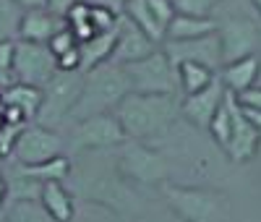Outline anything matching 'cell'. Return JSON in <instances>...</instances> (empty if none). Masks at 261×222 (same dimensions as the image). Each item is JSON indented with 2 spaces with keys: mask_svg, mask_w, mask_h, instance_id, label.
Listing matches in <instances>:
<instances>
[{
  "mask_svg": "<svg viewBox=\"0 0 261 222\" xmlns=\"http://www.w3.org/2000/svg\"><path fill=\"white\" fill-rule=\"evenodd\" d=\"M71 188L73 199H84L89 204H99L105 209L115 212L123 219H130L141 214L144 209V196L125 183L118 175L115 165H84V167H71Z\"/></svg>",
  "mask_w": 261,
  "mask_h": 222,
  "instance_id": "1",
  "label": "cell"
},
{
  "mask_svg": "<svg viewBox=\"0 0 261 222\" xmlns=\"http://www.w3.org/2000/svg\"><path fill=\"white\" fill-rule=\"evenodd\" d=\"M125 139L130 141H149L157 139L178 120L180 100L178 94H125L113 110Z\"/></svg>",
  "mask_w": 261,
  "mask_h": 222,
  "instance_id": "2",
  "label": "cell"
},
{
  "mask_svg": "<svg viewBox=\"0 0 261 222\" xmlns=\"http://www.w3.org/2000/svg\"><path fill=\"white\" fill-rule=\"evenodd\" d=\"M125 94H130V81L123 65H115V63L97 65V68L84 73L81 94L71 113V123L113 113Z\"/></svg>",
  "mask_w": 261,
  "mask_h": 222,
  "instance_id": "3",
  "label": "cell"
},
{
  "mask_svg": "<svg viewBox=\"0 0 261 222\" xmlns=\"http://www.w3.org/2000/svg\"><path fill=\"white\" fill-rule=\"evenodd\" d=\"M160 191L172 214H178L183 222H227L230 217V202L220 191L186 188L175 183H162Z\"/></svg>",
  "mask_w": 261,
  "mask_h": 222,
  "instance_id": "4",
  "label": "cell"
},
{
  "mask_svg": "<svg viewBox=\"0 0 261 222\" xmlns=\"http://www.w3.org/2000/svg\"><path fill=\"white\" fill-rule=\"evenodd\" d=\"M81 84L84 71H58L47 86H42V102L34 123L60 133L65 123H71V113L81 94Z\"/></svg>",
  "mask_w": 261,
  "mask_h": 222,
  "instance_id": "5",
  "label": "cell"
},
{
  "mask_svg": "<svg viewBox=\"0 0 261 222\" xmlns=\"http://www.w3.org/2000/svg\"><path fill=\"white\" fill-rule=\"evenodd\" d=\"M115 170L130 186H162L167 183V160L160 152L149 149L141 141H130L120 149V154L115 157Z\"/></svg>",
  "mask_w": 261,
  "mask_h": 222,
  "instance_id": "6",
  "label": "cell"
},
{
  "mask_svg": "<svg viewBox=\"0 0 261 222\" xmlns=\"http://www.w3.org/2000/svg\"><path fill=\"white\" fill-rule=\"evenodd\" d=\"M125 133L113 113L94 115V118H84L71 123L68 131V141H65V152L68 154H81V152H102V149H113L125 144Z\"/></svg>",
  "mask_w": 261,
  "mask_h": 222,
  "instance_id": "7",
  "label": "cell"
},
{
  "mask_svg": "<svg viewBox=\"0 0 261 222\" xmlns=\"http://www.w3.org/2000/svg\"><path fill=\"white\" fill-rule=\"evenodd\" d=\"M128 81H130V92L136 94H178V71L170 65L167 55L162 47H157L151 55L123 65Z\"/></svg>",
  "mask_w": 261,
  "mask_h": 222,
  "instance_id": "8",
  "label": "cell"
},
{
  "mask_svg": "<svg viewBox=\"0 0 261 222\" xmlns=\"http://www.w3.org/2000/svg\"><path fill=\"white\" fill-rule=\"evenodd\" d=\"M55 73H58V58L50 53L47 44L16 39V55L11 68V79L16 84L42 89L53 81Z\"/></svg>",
  "mask_w": 261,
  "mask_h": 222,
  "instance_id": "9",
  "label": "cell"
},
{
  "mask_svg": "<svg viewBox=\"0 0 261 222\" xmlns=\"http://www.w3.org/2000/svg\"><path fill=\"white\" fill-rule=\"evenodd\" d=\"M60 154H65V141L58 131H50V128L37 126V123H27L21 128L18 139L11 149V157L6 162H11V165H37V162L60 157Z\"/></svg>",
  "mask_w": 261,
  "mask_h": 222,
  "instance_id": "10",
  "label": "cell"
},
{
  "mask_svg": "<svg viewBox=\"0 0 261 222\" xmlns=\"http://www.w3.org/2000/svg\"><path fill=\"white\" fill-rule=\"evenodd\" d=\"M217 39H220L222 65L256 55L258 44H261L258 21L248 16H225L222 21H217Z\"/></svg>",
  "mask_w": 261,
  "mask_h": 222,
  "instance_id": "11",
  "label": "cell"
},
{
  "mask_svg": "<svg viewBox=\"0 0 261 222\" xmlns=\"http://www.w3.org/2000/svg\"><path fill=\"white\" fill-rule=\"evenodd\" d=\"M160 47L167 55L172 68H178L180 63H201V65H206V68H212L214 73L222 68V53H220L217 32L206 34V37H199V39H178V42L165 39Z\"/></svg>",
  "mask_w": 261,
  "mask_h": 222,
  "instance_id": "12",
  "label": "cell"
},
{
  "mask_svg": "<svg viewBox=\"0 0 261 222\" xmlns=\"http://www.w3.org/2000/svg\"><path fill=\"white\" fill-rule=\"evenodd\" d=\"M160 47L157 42H151L134 21H128L125 16H120L118 21V39H115V47L113 55L107 63H115V65H128V63H136L146 55H151Z\"/></svg>",
  "mask_w": 261,
  "mask_h": 222,
  "instance_id": "13",
  "label": "cell"
},
{
  "mask_svg": "<svg viewBox=\"0 0 261 222\" xmlns=\"http://www.w3.org/2000/svg\"><path fill=\"white\" fill-rule=\"evenodd\" d=\"M225 94H227V89L222 86L220 79L214 76V81H212L209 86H204L201 92H196V94H188V97L180 102V115H183L186 120H191L193 126L206 128L209 120L214 118V113L222 107Z\"/></svg>",
  "mask_w": 261,
  "mask_h": 222,
  "instance_id": "14",
  "label": "cell"
},
{
  "mask_svg": "<svg viewBox=\"0 0 261 222\" xmlns=\"http://www.w3.org/2000/svg\"><path fill=\"white\" fill-rule=\"evenodd\" d=\"M230 115H232V133H230V144H227L225 152L230 154L232 162H248L256 154V149H258L261 136L253 131V126L246 120L241 105L235 102V94H230Z\"/></svg>",
  "mask_w": 261,
  "mask_h": 222,
  "instance_id": "15",
  "label": "cell"
},
{
  "mask_svg": "<svg viewBox=\"0 0 261 222\" xmlns=\"http://www.w3.org/2000/svg\"><path fill=\"white\" fill-rule=\"evenodd\" d=\"M63 27H65L63 18L53 16V13L45 11V8H39V11H24V16H21V24H18L16 39L47 44L50 37H53L55 32H60Z\"/></svg>",
  "mask_w": 261,
  "mask_h": 222,
  "instance_id": "16",
  "label": "cell"
},
{
  "mask_svg": "<svg viewBox=\"0 0 261 222\" xmlns=\"http://www.w3.org/2000/svg\"><path fill=\"white\" fill-rule=\"evenodd\" d=\"M217 79L222 81V86L227 89L230 94H241L246 89L256 86V79H258V55H248V58H241V60H232V63H225Z\"/></svg>",
  "mask_w": 261,
  "mask_h": 222,
  "instance_id": "17",
  "label": "cell"
},
{
  "mask_svg": "<svg viewBox=\"0 0 261 222\" xmlns=\"http://www.w3.org/2000/svg\"><path fill=\"white\" fill-rule=\"evenodd\" d=\"M39 204L55 222H71L76 214L73 207V193L65 188L63 183H42L39 191Z\"/></svg>",
  "mask_w": 261,
  "mask_h": 222,
  "instance_id": "18",
  "label": "cell"
},
{
  "mask_svg": "<svg viewBox=\"0 0 261 222\" xmlns=\"http://www.w3.org/2000/svg\"><path fill=\"white\" fill-rule=\"evenodd\" d=\"M39 102H42V89H37V86H27V84L11 81L6 89H0V105L16 107L29 123H32L34 115H37Z\"/></svg>",
  "mask_w": 261,
  "mask_h": 222,
  "instance_id": "19",
  "label": "cell"
},
{
  "mask_svg": "<svg viewBox=\"0 0 261 222\" xmlns=\"http://www.w3.org/2000/svg\"><path fill=\"white\" fill-rule=\"evenodd\" d=\"M217 32V18L214 16H183V13H175V18L167 24L165 29V39H199V37H206V34H214Z\"/></svg>",
  "mask_w": 261,
  "mask_h": 222,
  "instance_id": "20",
  "label": "cell"
},
{
  "mask_svg": "<svg viewBox=\"0 0 261 222\" xmlns=\"http://www.w3.org/2000/svg\"><path fill=\"white\" fill-rule=\"evenodd\" d=\"M115 39H118V27L110 29V32H102V34H94L92 39H86L79 44V55H81V71H92L97 65L107 63L113 55V47H115Z\"/></svg>",
  "mask_w": 261,
  "mask_h": 222,
  "instance_id": "21",
  "label": "cell"
},
{
  "mask_svg": "<svg viewBox=\"0 0 261 222\" xmlns=\"http://www.w3.org/2000/svg\"><path fill=\"white\" fill-rule=\"evenodd\" d=\"M16 167L21 170V175L32 178L37 183H63V181H68L73 162L68 160V154H60V157L37 162V165H16Z\"/></svg>",
  "mask_w": 261,
  "mask_h": 222,
  "instance_id": "22",
  "label": "cell"
},
{
  "mask_svg": "<svg viewBox=\"0 0 261 222\" xmlns=\"http://www.w3.org/2000/svg\"><path fill=\"white\" fill-rule=\"evenodd\" d=\"M6 175V202L8 204H18V202H39V191L42 183L32 181V178L21 175V170L16 165H11V172Z\"/></svg>",
  "mask_w": 261,
  "mask_h": 222,
  "instance_id": "23",
  "label": "cell"
},
{
  "mask_svg": "<svg viewBox=\"0 0 261 222\" xmlns=\"http://www.w3.org/2000/svg\"><path fill=\"white\" fill-rule=\"evenodd\" d=\"M123 16H125L128 21H134V24H136L151 42H157V44L165 42V29L157 24V18L151 16L146 0H128V6L123 8Z\"/></svg>",
  "mask_w": 261,
  "mask_h": 222,
  "instance_id": "24",
  "label": "cell"
},
{
  "mask_svg": "<svg viewBox=\"0 0 261 222\" xmlns=\"http://www.w3.org/2000/svg\"><path fill=\"white\" fill-rule=\"evenodd\" d=\"M175 71H178V86L183 89L186 97L201 92V89L209 86L217 76L212 68H206V65H201V63H180Z\"/></svg>",
  "mask_w": 261,
  "mask_h": 222,
  "instance_id": "25",
  "label": "cell"
},
{
  "mask_svg": "<svg viewBox=\"0 0 261 222\" xmlns=\"http://www.w3.org/2000/svg\"><path fill=\"white\" fill-rule=\"evenodd\" d=\"M3 222H55L39 202H18L6 207V219Z\"/></svg>",
  "mask_w": 261,
  "mask_h": 222,
  "instance_id": "26",
  "label": "cell"
},
{
  "mask_svg": "<svg viewBox=\"0 0 261 222\" xmlns=\"http://www.w3.org/2000/svg\"><path fill=\"white\" fill-rule=\"evenodd\" d=\"M209 133H212V139L220 144L222 149H227L230 144V133H232V115H230V94H225V102L222 107L214 113V118L209 120Z\"/></svg>",
  "mask_w": 261,
  "mask_h": 222,
  "instance_id": "27",
  "label": "cell"
},
{
  "mask_svg": "<svg viewBox=\"0 0 261 222\" xmlns=\"http://www.w3.org/2000/svg\"><path fill=\"white\" fill-rule=\"evenodd\" d=\"M21 16H24V11H21L13 0H0V42L16 39Z\"/></svg>",
  "mask_w": 261,
  "mask_h": 222,
  "instance_id": "28",
  "label": "cell"
},
{
  "mask_svg": "<svg viewBox=\"0 0 261 222\" xmlns=\"http://www.w3.org/2000/svg\"><path fill=\"white\" fill-rule=\"evenodd\" d=\"M89 21H92V29H94L97 34H102V32L115 29V27H118V21H120V16L113 13L110 8H105V6L89 3Z\"/></svg>",
  "mask_w": 261,
  "mask_h": 222,
  "instance_id": "29",
  "label": "cell"
},
{
  "mask_svg": "<svg viewBox=\"0 0 261 222\" xmlns=\"http://www.w3.org/2000/svg\"><path fill=\"white\" fill-rule=\"evenodd\" d=\"M220 3V0H172V8L175 13H183V16H209L214 11V6Z\"/></svg>",
  "mask_w": 261,
  "mask_h": 222,
  "instance_id": "30",
  "label": "cell"
},
{
  "mask_svg": "<svg viewBox=\"0 0 261 222\" xmlns=\"http://www.w3.org/2000/svg\"><path fill=\"white\" fill-rule=\"evenodd\" d=\"M47 47H50V53L55 55V58H60L63 53H68V50H73V47H79V39L71 34V29H60V32H55L53 37H50V42H47Z\"/></svg>",
  "mask_w": 261,
  "mask_h": 222,
  "instance_id": "31",
  "label": "cell"
},
{
  "mask_svg": "<svg viewBox=\"0 0 261 222\" xmlns=\"http://www.w3.org/2000/svg\"><path fill=\"white\" fill-rule=\"evenodd\" d=\"M146 6L151 11V16L157 18V24L162 29H167V24L175 18V8H172V0H146Z\"/></svg>",
  "mask_w": 261,
  "mask_h": 222,
  "instance_id": "32",
  "label": "cell"
},
{
  "mask_svg": "<svg viewBox=\"0 0 261 222\" xmlns=\"http://www.w3.org/2000/svg\"><path fill=\"white\" fill-rule=\"evenodd\" d=\"M21 128H24V126H8V123L0 128V157H3V160L11 157V149H13L16 139H18Z\"/></svg>",
  "mask_w": 261,
  "mask_h": 222,
  "instance_id": "33",
  "label": "cell"
},
{
  "mask_svg": "<svg viewBox=\"0 0 261 222\" xmlns=\"http://www.w3.org/2000/svg\"><path fill=\"white\" fill-rule=\"evenodd\" d=\"M13 55H16V39H3V42H0V73L11 76Z\"/></svg>",
  "mask_w": 261,
  "mask_h": 222,
  "instance_id": "34",
  "label": "cell"
},
{
  "mask_svg": "<svg viewBox=\"0 0 261 222\" xmlns=\"http://www.w3.org/2000/svg\"><path fill=\"white\" fill-rule=\"evenodd\" d=\"M235 102L241 107H253V110H261V86H251L246 92L235 94Z\"/></svg>",
  "mask_w": 261,
  "mask_h": 222,
  "instance_id": "35",
  "label": "cell"
},
{
  "mask_svg": "<svg viewBox=\"0 0 261 222\" xmlns=\"http://www.w3.org/2000/svg\"><path fill=\"white\" fill-rule=\"evenodd\" d=\"M76 3V0H45V11H50L53 16L63 18L65 13L71 11V6Z\"/></svg>",
  "mask_w": 261,
  "mask_h": 222,
  "instance_id": "36",
  "label": "cell"
},
{
  "mask_svg": "<svg viewBox=\"0 0 261 222\" xmlns=\"http://www.w3.org/2000/svg\"><path fill=\"white\" fill-rule=\"evenodd\" d=\"M243 110V115H246V120L253 126V131L261 136V110H253V107H241Z\"/></svg>",
  "mask_w": 261,
  "mask_h": 222,
  "instance_id": "37",
  "label": "cell"
},
{
  "mask_svg": "<svg viewBox=\"0 0 261 222\" xmlns=\"http://www.w3.org/2000/svg\"><path fill=\"white\" fill-rule=\"evenodd\" d=\"M89 3H97V6H105V8H110L113 13L123 16V8L128 6V0H89Z\"/></svg>",
  "mask_w": 261,
  "mask_h": 222,
  "instance_id": "38",
  "label": "cell"
},
{
  "mask_svg": "<svg viewBox=\"0 0 261 222\" xmlns=\"http://www.w3.org/2000/svg\"><path fill=\"white\" fill-rule=\"evenodd\" d=\"M13 3L21 11H39V8H45V0H13Z\"/></svg>",
  "mask_w": 261,
  "mask_h": 222,
  "instance_id": "39",
  "label": "cell"
},
{
  "mask_svg": "<svg viewBox=\"0 0 261 222\" xmlns=\"http://www.w3.org/2000/svg\"><path fill=\"white\" fill-rule=\"evenodd\" d=\"M6 204V175H3V170H0V207Z\"/></svg>",
  "mask_w": 261,
  "mask_h": 222,
  "instance_id": "40",
  "label": "cell"
},
{
  "mask_svg": "<svg viewBox=\"0 0 261 222\" xmlns=\"http://www.w3.org/2000/svg\"><path fill=\"white\" fill-rule=\"evenodd\" d=\"M11 84V76H6V73H0V89H6Z\"/></svg>",
  "mask_w": 261,
  "mask_h": 222,
  "instance_id": "41",
  "label": "cell"
},
{
  "mask_svg": "<svg viewBox=\"0 0 261 222\" xmlns=\"http://www.w3.org/2000/svg\"><path fill=\"white\" fill-rule=\"evenodd\" d=\"M251 6H253V11L258 13V21H261V0H251Z\"/></svg>",
  "mask_w": 261,
  "mask_h": 222,
  "instance_id": "42",
  "label": "cell"
},
{
  "mask_svg": "<svg viewBox=\"0 0 261 222\" xmlns=\"http://www.w3.org/2000/svg\"><path fill=\"white\" fill-rule=\"evenodd\" d=\"M256 86H261V58H258V79H256Z\"/></svg>",
  "mask_w": 261,
  "mask_h": 222,
  "instance_id": "43",
  "label": "cell"
},
{
  "mask_svg": "<svg viewBox=\"0 0 261 222\" xmlns=\"http://www.w3.org/2000/svg\"><path fill=\"white\" fill-rule=\"evenodd\" d=\"M6 219V207H0V222Z\"/></svg>",
  "mask_w": 261,
  "mask_h": 222,
  "instance_id": "44",
  "label": "cell"
},
{
  "mask_svg": "<svg viewBox=\"0 0 261 222\" xmlns=\"http://www.w3.org/2000/svg\"><path fill=\"white\" fill-rule=\"evenodd\" d=\"M6 126V120H3V110H0V128H3Z\"/></svg>",
  "mask_w": 261,
  "mask_h": 222,
  "instance_id": "45",
  "label": "cell"
},
{
  "mask_svg": "<svg viewBox=\"0 0 261 222\" xmlns=\"http://www.w3.org/2000/svg\"><path fill=\"white\" fill-rule=\"evenodd\" d=\"M3 165H6V160H3V157H0V170H3Z\"/></svg>",
  "mask_w": 261,
  "mask_h": 222,
  "instance_id": "46",
  "label": "cell"
},
{
  "mask_svg": "<svg viewBox=\"0 0 261 222\" xmlns=\"http://www.w3.org/2000/svg\"><path fill=\"white\" fill-rule=\"evenodd\" d=\"M258 32H261V21H258Z\"/></svg>",
  "mask_w": 261,
  "mask_h": 222,
  "instance_id": "47",
  "label": "cell"
},
{
  "mask_svg": "<svg viewBox=\"0 0 261 222\" xmlns=\"http://www.w3.org/2000/svg\"><path fill=\"white\" fill-rule=\"evenodd\" d=\"M86 3H89V0H86Z\"/></svg>",
  "mask_w": 261,
  "mask_h": 222,
  "instance_id": "48",
  "label": "cell"
}]
</instances>
